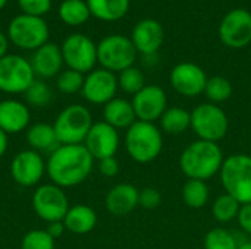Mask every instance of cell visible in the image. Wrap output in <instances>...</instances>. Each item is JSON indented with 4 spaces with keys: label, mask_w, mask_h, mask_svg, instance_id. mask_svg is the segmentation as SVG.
<instances>
[{
    "label": "cell",
    "mask_w": 251,
    "mask_h": 249,
    "mask_svg": "<svg viewBox=\"0 0 251 249\" xmlns=\"http://www.w3.org/2000/svg\"><path fill=\"white\" fill-rule=\"evenodd\" d=\"M93 164L94 158L84 144H60L57 150L49 156L46 170L51 183L65 189L82 183L90 176Z\"/></svg>",
    "instance_id": "1"
},
{
    "label": "cell",
    "mask_w": 251,
    "mask_h": 249,
    "mask_svg": "<svg viewBox=\"0 0 251 249\" xmlns=\"http://www.w3.org/2000/svg\"><path fill=\"white\" fill-rule=\"evenodd\" d=\"M224 160V153L218 142L197 139L181 153L179 167L188 179L207 182L221 172Z\"/></svg>",
    "instance_id": "2"
},
{
    "label": "cell",
    "mask_w": 251,
    "mask_h": 249,
    "mask_svg": "<svg viewBox=\"0 0 251 249\" xmlns=\"http://www.w3.org/2000/svg\"><path fill=\"white\" fill-rule=\"evenodd\" d=\"M125 148L134 161L140 164L151 163L160 156L163 148L162 131L154 123L137 120L126 129Z\"/></svg>",
    "instance_id": "3"
},
{
    "label": "cell",
    "mask_w": 251,
    "mask_h": 249,
    "mask_svg": "<svg viewBox=\"0 0 251 249\" xmlns=\"http://www.w3.org/2000/svg\"><path fill=\"white\" fill-rule=\"evenodd\" d=\"M219 176L226 194L241 205L251 204V156L244 153L229 156L224 160Z\"/></svg>",
    "instance_id": "4"
},
{
    "label": "cell",
    "mask_w": 251,
    "mask_h": 249,
    "mask_svg": "<svg viewBox=\"0 0 251 249\" xmlns=\"http://www.w3.org/2000/svg\"><path fill=\"white\" fill-rule=\"evenodd\" d=\"M93 123L91 112L85 106L71 104L56 116L53 128L60 144L75 145L84 144Z\"/></svg>",
    "instance_id": "5"
},
{
    "label": "cell",
    "mask_w": 251,
    "mask_h": 249,
    "mask_svg": "<svg viewBox=\"0 0 251 249\" xmlns=\"http://www.w3.org/2000/svg\"><path fill=\"white\" fill-rule=\"evenodd\" d=\"M49 25L41 16L21 13L15 16L7 26L9 41L22 50H37L49 43Z\"/></svg>",
    "instance_id": "6"
},
{
    "label": "cell",
    "mask_w": 251,
    "mask_h": 249,
    "mask_svg": "<svg viewBox=\"0 0 251 249\" xmlns=\"http://www.w3.org/2000/svg\"><path fill=\"white\" fill-rule=\"evenodd\" d=\"M137 53L131 38L121 34H112L97 44V63H100L103 69L119 73L124 69L134 66Z\"/></svg>",
    "instance_id": "7"
},
{
    "label": "cell",
    "mask_w": 251,
    "mask_h": 249,
    "mask_svg": "<svg viewBox=\"0 0 251 249\" xmlns=\"http://www.w3.org/2000/svg\"><path fill=\"white\" fill-rule=\"evenodd\" d=\"M228 128V116L218 104L201 103L191 112V129L199 139L219 142L226 136Z\"/></svg>",
    "instance_id": "8"
},
{
    "label": "cell",
    "mask_w": 251,
    "mask_h": 249,
    "mask_svg": "<svg viewBox=\"0 0 251 249\" xmlns=\"http://www.w3.org/2000/svg\"><path fill=\"white\" fill-rule=\"evenodd\" d=\"M35 81L28 59L19 54H6L0 59V91L6 94H25Z\"/></svg>",
    "instance_id": "9"
},
{
    "label": "cell",
    "mask_w": 251,
    "mask_h": 249,
    "mask_svg": "<svg viewBox=\"0 0 251 249\" xmlns=\"http://www.w3.org/2000/svg\"><path fill=\"white\" fill-rule=\"evenodd\" d=\"M32 208L46 223L63 222L69 207V200L63 188L54 183L40 185L32 194Z\"/></svg>",
    "instance_id": "10"
},
{
    "label": "cell",
    "mask_w": 251,
    "mask_h": 249,
    "mask_svg": "<svg viewBox=\"0 0 251 249\" xmlns=\"http://www.w3.org/2000/svg\"><path fill=\"white\" fill-rule=\"evenodd\" d=\"M60 50L68 69L88 73L97 63V44L84 34H71L66 37Z\"/></svg>",
    "instance_id": "11"
},
{
    "label": "cell",
    "mask_w": 251,
    "mask_h": 249,
    "mask_svg": "<svg viewBox=\"0 0 251 249\" xmlns=\"http://www.w3.org/2000/svg\"><path fill=\"white\" fill-rule=\"evenodd\" d=\"M219 38L229 48H244L251 43V13L246 9H232L219 25Z\"/></svg>",
    "instance_id": "12"
},
{
    "label": "cell",
    "mask_w": 251,
    "mask_h": 249,
    "mask_svg": "<svg viewBox=\"0 0 251 249\" xmlns=\"http://www.w3.org/2000/svg\"><path fill=\"white\" fill-rule=\"evenodd\" d=\"M46 173L47 170L44 157L34 150L19 151L10 164V175L13 181L24 188L38 185Z\"/></svg>",
    "instance_id": "13"
},
{
    "label": "cell",
    "mask_w": 251,
    "mask_h": 249,
    "mask_svg": "<svg viewBox=\"0 0 251 249\" xmlns=\"http://www.w3.org/2000/svg\"><path fill=\"white\" fill-rule=\"evenodd\" d=\"M118 76L107 69H93L85 75L82 97L91 104H107L116 97Z\"/></svg>",
    "instance_id": "14"
},
{
    "label": "cell",
    "mask_w": 251,
    "mask_h": 249,
    "mask_svg": "<svg viewBox=\"0 0 251 249\" xmlns=\"http://www.w3.org/2000/svg\"><path fill=\"white\" fill-rule=\"evenodd\" d=\"M169 79L172 88L187 98L199 97L203 94L207 84L206 72L193 62H182L175 65Z\"/></svg>",
    "instance_id": "15"
},
{
    "label": "cell",
    "mask_w": 251,
    "mask_h": 249,
    "mask_svg": "<svg viewBox=\"0 0 251 249\" xmlns=\"http://www.w3.org/2000/svg\"><path fill=\"white\" fill-rule=\"evenodd\" d=\"M132 107L137 120L154 123L160 120L162 114L168 109V97L162 87L146 85L140 92L132 97Z\"/></svg>",
    "instance_id": "16"
},
{
    "label": "cell",
    "mask_w": 251,
    "mask_h": 249,
    "mask_svg": "<svg viewBox=\"0 0 251 249\" xmlns=\"http://www.w3.org/2000/svg\"><path fill=\"white\" fill-rule=\"evenodd\" d=\"M119 144L121 138L118 129H115L104 120L93 123L84 141V147L88 150L94 160L115 157V154L119 150Z\"/></svg>",
    "instance_id": "17"
},
{
    "label": "cell",
    "mask_w": 251,
    "mask_h": 249,
    "mask_svg": "<svg viewBox=\"0 0 251 249\" xmlns=\"http://www.w3.org/2000/svg\"><path fill=\"white\" fill-rule=\"evenodd\" d=\"M163 26L150 18L137 22L131 34V41L134 43L137 51L144 56L156 54L163 44Z\"/></svg>",
    "instance_id": "18"
},
{
    "label": "cell",
    "mask_w": 251,
    "mask_h": 249,
    "mask_svg": "<svg viewBox=\"0 0 251 249\" xmlns=\"http://www.w3.org/2000/svg\"><path fill=\"white\" fill-rule=\"evenodd\" d=\"M29 63L35 76H38L40 79L56 78L62 72V66L65 65L62 50L54 43H46L44 45L34 50Z\"/></svg>",
    "instance_id": "19"
},
{
    "label": "cell",
    "mask_w": 251,
    "mask_h": 249,
    "mask_svg": "<svg viewBox=\"0 0 251 249\" xmlns=\"http://www.w3.org/2000/svg\"><path fill=\"white\" fill-rule=\"evenodd\" d=\"M31 112L29 107L13 98L0 101V129L7 135H16L29 128Z\"/></svg>",
    "instance_id": "20"
},
{
    "label": "cell",
    "mask_w": 251,
    "mask_h": 249,
    "mask_svg": "<svg viewBox=\"0 0 251 249\" xmlns=\"http://www.w3.org/2000/svg\"><path fill=\"white\" fill-rule=\"evenodd\" d=\"M140 191L131 183H118L110 188L106 195L104 204L112 216L124 217L131 214L138 207Z\"/></svg>",
    "instance_id": "21"
},
{
    "label": "cell",
    "mask_w": 251,
    "mask_h": 249,
    "mask_svg": "<svg viewBox=\"0 0 251 249\" xmlns=\"http://www.w3.org/2000/svg\"><path fill=\"white\" fill-rule=\"evenodd\" d=\"M103 120L118 131L128 129L129 126H132L137 122V116H135L132 103L125 98L115 97L107 104H104Z\"/></svg>",
    "instance_id": "22"
},
{
    "label": "cell",
    "mask_w": 251,
    "mask_h": 249,
    "mask_svg": "<svg viewBox=\"0 0 251 249\" xmlns=\"http://www.w3.org/2000/svg\"><path fill=\"white\" fill-rule=\"evenodd\" d=\"M26 142L29 145V150H34L41 156H50L60 145L53 125L43 122L29 125V128L26 129Z\"/></svg>",
    "instance_id": "23"
},
{
    "label": "cell",
    "mask_w": 251,
    "mask_h": 249,
    "mask_svg": "<svg viewBox=\"0 0 251 249\" xmlns=\"http://www.w3.org/2000/svg\"><path fill=\"white\" fill-rule=\"evenodd\" d=\"M63 225L68 232L74 235H85L90 233L97 225L96 211L85 204H76L71 207L63 219Z\"/></svg>",
    "instance_id": "24"
},
{
    "label": "cell",
    "mask_w": 251,
    "mask_h": 249,
    "mask_svg": "<svg viewBox=\"0 0 251 249\" xmlns=\"http://www.w3.org/2000/svg\"><path fill=\"white\" fill-rule=\"evenodd\" d=\"M87 4L91 15L104 22L122 19L129 9V0H87Z\"/></svg>",
    "instance_id": "25"
},
{
    "label": "cell",
    "mask_w": 251,
    "mask_h": 249,
    "mask_svg": "<svg viewBox=\"0 0 251 249\" xmlns=\"http://www.w3.org/2000/svg\"><path fill=\"white\" fill-rule=\"evenodd\" d=\"M159 122L163 132L169 135H179L191 128V112L178 106L168 107Z\"/></svg>",
    "instance_id": "26"
},
{
    "label": "cell",
    "mask_w": 251,
    "mask_h": 249,
    "mask_svg": "<svg viewBox=\"0 0 251 249\" xmlns=\"http://www.w3.org/2000/svg\"><path fill=\"white\" fill-rule=\"evenodd\" d=\"M59 16L66 25L78 26L90 19L91 12L87 0H63L59 6Z\"/></svg>",
    "instance_id": "27"
},
{
    "label": "cell",
    "mask_w": 251,
    "mask_h": 249,
    "mask_svg": "<svg viewBox=\"0 0 251 249\" xmlns=\"http://www.w3.org/2000/svg\"><path fill=\"white\" fill-rule=\"evenodd\" d=\"M210 198V189L204 181L187 179L182 186V200L187 207L199 210L203 208Z\"/></svg>",
    "instance_id": "28"
},
{
    "label": "cell",
    "mask_w": 251,
    "mask_h": 249,
    "mask_svg": "<svg viewBox=\"0 0 251 249\" xmlns=\"http://www.w3.org/2000/svg\"><path fill=\"white\" fill-rule=\"evenodd\" d=\"M240 208H241V204L234 197H231L229 194L225 192L213 201L212 216L218 223L225 225V223H229L238 217Z\"/></svg>",
    "instance_id": "29"
},
{
    "label": "cell",
    "mask_w": 251,
    "mask_h": 249,
    "mask_svg": "<svg viewBox=\"0 0 251 249\" xmlns=\"http://www.w3.org/2000/svg\"><path fill=\"white\" fill-rule=\"evenodd\" d=\"M240 245L237 236L225 227L210 229L203 241L204 249H238Z\"/></svg>",
    "instance_id": "30"
},
{
    "label": "cell",
    "mask_w": 251,
    "mask_h": 249,
    "mask_svg": "<svg viewBox=\"0 0 251 249\" xmlns=\"http://www.w3.org/2000/svg\"><path fill=\"white\" fill-rule=\"evenodd\" d=\"M204 94H206L209 103H213V104L219 106L221 103H225L226 100L231 98L232 85L225 76H221V75L210 76V78H207Z\"/></svg>",
    "instance_id": "31"
},
{
    "label": "cell",
    "mask_w": 251,
    "mask_h": 249,
    "mask_svg": "<svg viewBox=\"0 0 251 249\" xmlns=\"http://www.w3.org/2000/svg\"><path fill=\"white\" fill-rule=\"evenodd\" d=\"M118 87L126 92L131 94L132 97L140 92L144 87H146V76L143 73L141 69L131 66L128 69H124L122 72H119L118 75Z\"/></svg>",
    "instance_id": "32"
},
{
    "label": "cell",
    "mask_w": 251,
    "mask_h": 249,
    "mask_svg": "<svg viewBox=\"0 0 251 249\" xmlns=\"http://www.w3.org/2000/svg\"><path fill=\"white\" fill-rule=\"evenodd\" d=\"M25 100L31 107L43 109L51 101V90L43 79H35L25 91Z\"/></svg>",
    "instance_id": "33"
},
{
    "label": "cell",
    "mask_w": 251,
    "mask_h": 249,
    "mask_svg": "<svg viewBox=\"0 0 251 249\" xmlns=\"http://www.w3.org/2000/svg\"><path fill=\"white\" fill-rule=\"evenodd\" d=\"M84 79H85L84 73L72 70V69H66V70H62L56 76V87L62 94H66V95L76 94L82 91Z\"/></svg>",
    "instance_id": "34"
},
{
    "label": "cell",
    "mask_w": 251,
    "mask_h": 249,
    "mask_svg": "<svg viewBox=\"0 0 251 249\" xmlns=\"http://www.w3.org/2000/svg\"><path fill=\"white\" fill-rule=\"evenodd\" d=\"M21 249H54V239L46 229H34L22 238Z\"/></svg>",
    "instance_id": "35"
},
{
    "label": "cell",
    "mask_w": 251,
    "mask_h": 249,
    "mask_svg": "<svg viewBox=\"0 0 251 249\" xmlns=\"http://www.w3.org/2000/svg\"><path fill=\"white\" fill-rule=\"evenodd\" d=\"M18 4L22 13L41 18L51 9V0H18Z\"/></svg>",
    "instance_id": "36"
},
{
    "label": "cell",
    "mask_w": 251,
    "mask_h": 249,
    "mask_svg": "<svg viewBox=\"0 0 251 249\" xmlns=\"http://www.w3.org/2000/svg\"><path fill=\"white\" fill-rule=\"evenodd\" d=\"M162 204V195L156 188H144L140 191L138 197V205L146 208V210H154Z\"/></svg>",
    "instance_id": "37"
},
{
    "label": "cell",
    "mask_w": 251,
    "mask_h": 249,
    "mask_svg": "<svg viewBox=\"0 0 251 249\" xmlns=\"http://www.w3.org/2000/svg\"><path fill=\"white\" fill-rule=\"evenodd\" d=\"M99 172L104 178H115L119 173V161L116 160V157L99 160Z\"/></svg>",
    "instance_id": "38"
},
{
    "label": "cell",
    "mask_w": 251,
    "mask_h": 249,
    "mask_svg": "<svg viewBox=\"0 0 251 249\" xmlns=\"http://www.w3.org/2000/svg\"><path fill=\"white\" fill-rule=\"evenodd\" d=\"M240 227L251 236V204H244L240 208L238 217H237Z\"/></svg>",
    "instance_id": "39"
},
{
    "label": "cell",
    "mask_w": 251,
    "mask_h": 249,
    "mask_svg": "<svg viewBox=\"0 0 251 249\" xmlns=\"http://www.w3.org/2000/svg\"><path fill=\"white\" fill-rule=\"evenodd\" d=\"M46 230H47V233L56 241V239H59L60 236H63V233L66 232V227H65L63 222H53V223H47Z\"/></svg>",
    "instance_id": "40"
},
{
    "label": "cell",
    "mask_w": 251,
    "mask_h": 249,
    "mask_svg": "<svg viewBox=\"0 0 251 249\" xmlns=\"http://www.w3.org/2000/svg\"><path fill=\"white\" fill-rule=\"evenodd\" d=\"M9 135L4 132V131H1L0 129V158L6 154V151H7V148H9V138H7Z\"/></svg>",
    "instance_id": "41"
},
{
    "label": "cell",
    "mask_w": 251,
    "mask_h": 249,
    "mask_svg": "<svg viewBox=\"0 0 251 249\" xmlns=\"http://www.w3.org/2000/svg\"><path fill=\"white\" fill-rule=\"evenodd\" d=\"M7 48H9V38L0 31V59L7 54Z\"/></svg>",
    "instance_id": "42"
},
{
    "label": "cell",
    "mask_w": 251,
    "mask_h": 249,
    "mask_svg": "<svg viewBox=\"0 0 251 249\" xmlns=\"http://www.w3.org/2000/svg\"><path fill=\"white\" fill-rule=\"evenodd\" d=\"M238 249H251V241H246V242H243Z\"/></svg>",
    "instance_id": "43"
},
{
    "label": "cell",
    "mask_w": 251,
    "mask_h": 249,
    "mask_svg": "<svg viewBox=\"0 0 251 249\" xmlns=\"http://www.w3.org/2000/svg\"><path fill=\"white\" fill-rule=\"evenodd\" d=\"M6 3H7V0H0V10L6 6Z\"/></svg>",
    "instance_id": "44"
}]
</instances>
